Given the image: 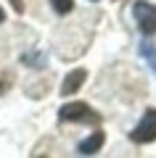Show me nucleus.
<instances>
[{"label": "nucleus", "instance_id": "obj_1", "mask_svg": "<svg viewBox=\"0 0 156 158\" xmlns=\"http://www.w3.org/2000/svg\"><path fill=\"white\" fill-rule=\"evenodd\" d=\"M130 140L138 142V145H148V142L156 140V108H148V111L143 113V118H140L138 124H135V129L130 132Z\"/></svg>", "mask_w": 156, "mask_h": 158}, {"label": "nucleus", "instance_id": "obj_2", "mask_svg": "<svg viewBox=\"0 0 156 158\" xmlns=\"http://www.w3.org/2000/svg\"><path fill=\"white\" fill-rule=\"evenodd\" d=\"M58 118L61 121H93V124H98L100 113H95L87 103H66L64 108H58Z\"/></svg>", "mask_w": 156, "mask_h": 158}, {"label": "nucleus", "instance_id": "obj_3", "mask_svg": "<svg viewBox=\"0 0 156 158\" xmlns=\"http://www.w3.org/2000/svg\"><path fill=\"white\" fill-rule=\"evenodd\" d=\"M132 16H135V24L143 34H154L156 32V6L145 3V0H138L132 6Z\"/></svg>", "mask_w": 156, "mask_h": 158}, {"label": "nucleus", "instance_id": "obj_4", "mask_svg": "<svg viewBox=\"0 0 156 158\" xmlns=\"http://www.w3.org/2000/svg\"><path fill=\"white\" fill-rule=\"evenodd\" d=\"M85 79H87V71H85V69H74V71H69L66 77H64V82H61V92H64V95L77 92L79 87L85 85Z\"/></svg>", "mask_w": 156, "mask_h": 158}, {"label": "nucleus", "instance_id": "obj_5", "mask_svg": "<svg viewBox=\"0 0 156 158\" xmlns=\"http://www.w3.org/2000/svg\"><path fill=\"white\" fill-rule=\"evenodd\" d=\"M103 142H106V135H103V132H93V135L90 137H85L82 142H79V148H77V153L79 156H95V153L100 150V148H103Z\"/></svg>", "mask_w": 156, "mask_h": 158}, {"label": "nucleus", "instance_id": "obj_6", "mask_svg": "<svg viewBox=\"0 0 156 158\" xmlns=\"http://www.w3.org/2000/svg\"><path fill=\"white\" fill-rule=\"evenodd\" d=\"M140 56H143L145 61L151 63V69L156 71V45H154V42H148V40H143V42H140Z\"/></svg>", "mask_w": 156, "mask_h": 158}, {"label": "nucleus", "instance_id": "obj_7", "mask_svg": "<svg viewBox=\"0 0 156 158\" xmlns=\"http://www.w3.org/2000/svg\"><path fill=\"white\" fill-rule=\"evenodd\" d=\"M50 6H53V11H56L58 16H66L74 8V0H50Z\"/></svg>", "mask_w": 156, "mask_h": 158}, {"label": "nucleus", "instance_id": "obj_8", "mask_svg": "<svg viewBox=\"0 0 156 158\" xmlns=\"http://www.w3.org/2000/svg\"><path fill=\"white\" fill-rule=\"evenodd\" d=\"M24 63H34V66H42V56H21Z\"/></svg>", "mask_w": 156, "mask_h": 158}, {"label": "nucleus", "instance_id": "obj_9", "mask_svg": "<svg viewBox=\"0 0 156 158\" xmlns=\"http://www.w3.org/2000/svg\"><path fill=\"white\" fill-rule=\"evenodd\" d=\"M11 6L16 13H24V0H11Z\"/></svg>", "mask_w": 156, "mask_h": 158}, {"label": "nucleus", "instance_id": "obj_10", "mask_svg": "<svg viewBox=\"0 0 156 158\" xmlns=\"http://www.w3.org/2000/svg\"><path fill=\"white\" fill-rule=\"evenodd\" d=\"M3 19H6V13H3V8H0V21H3Z\"/></svg>", "mask_w": 156, "mask_h": 158}, {"label": "nucleus", "instance_id": "obj_11", "mask_svg": "<svg viewBox=\"0 0 156 158\" xmlns=\"http://www.w3.org/2000/svg\"><path fill=\"white\" fill-rule=\"evenodd\" d=\"M93 3H95V0H93Z\"/></svg>", "mask_w": 156, "mask_h": 158}]
</instances>
